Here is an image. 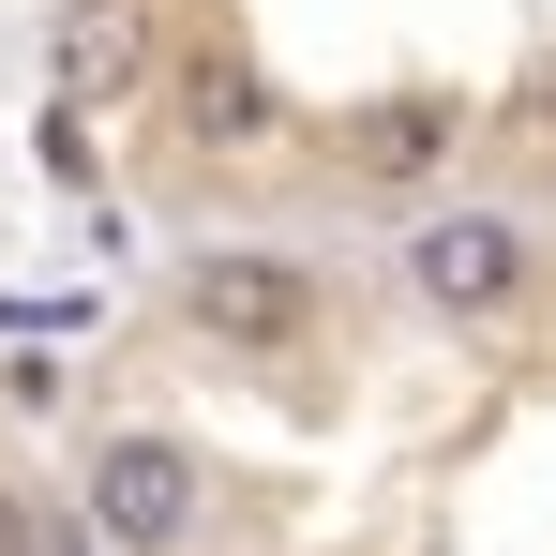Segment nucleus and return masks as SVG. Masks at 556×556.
Segmentation results:
<instances>
[{
	"instance_id": "nucleus-8",
	"label": "nucleus",
	"mask_w": 556,
	"mask_h": 556,
	"mask_svg": "<svg viewBox=\"0 0 556 556\" xmlns=\"http://www.w3.org/2000/svg\"><path fill=\"white\" fill-rule=\"evenodd\" d=\"M61 556H105V542H91V527H61Z\"/></svg>"
},
{
	"instance_id": "nucleus-7",
	"label": "nucleus",
	"mask_w": 556,
	"mask_h": 556,
	"mask_svg": "<svg viewBox=\"0 0 556 556\" xmlns=\"http://www.w3.org/2000/svg\"><path fill=\"white\" fill-rule=\"evenodd\" d=\"M0 556H61V527H30V496H0Z\"/></svg>"
},
{
	"instance_id": "nucleus-5",
	"label": "nucleus",
	"mask_w": 556,
	"mask_h": 556,
	"mask_svg": "<svg viewBox=\"0 0 556 556\" xmlns=\"http://www.w3.org/2000/svg\"><path fill=\"white\" fill-rule=\"evenodd\" d=\"M151 76V0H61V91H136Z\"/></svg>"
},
{
	"instance_id": "nucleus-9",
	"label": "nucleus",
	"mask_w": 556,
	"mask_h": 556,
	"mask_svg": "<svg viewBox=\"0 0 556 556\" xmlns=\"http://www.w3.org/2000/svg\"><path fill=\"white\" fill-rule=\"evenodd\" d=\"M527 105H542V121H556V76H542V91H527Z\"/></svg>"
},
{
	"instance_id": "nucleus-2",
	"label": "nucleus",
	"mask_w": 556,
	"mask_h": 556,
	"mask_svg": "<svg viewBox=\"0 0 556 556\" xmlns=\"http://www.w3.org/2000/svg\"><path fill=\"white\" fill-rule=\"evenodd\" d=\"M181 316L211 331V346H301V331H316V271L271 256V241H211V256L181 271Z\"/></svg>"
},
{
	"instance_id": "nucleus-4",
	"label": "nucleus",
	"mask_w": 556,
	"mask_h": 556,
	"mask_svg": "<svg viewBox=\"0 0 556 556\" xmlns=\"http://www.w3.org/2000/svg\"><path fill=\"white\" fill-rule=\"evenodd\" d=\"M437 166H452V91H391V105L346 121V181L406 195V181H437Z\"/></svg>"
},
{
	"instance_id": "nucleus-6",
	"label": "nucleus",
	"mask_w": 556,
	"mask_h": 556,
	"mask_svg": "<svg viewBox=\"0 0 556 556\" xmlns=\"http://www.w3.org/2000/svg\"><path fill=\"white\" fill-rule=\"evenodd\" d=\"M181 121H195V136H226V151H256V136H271V76H256L241 46H195V76H181Z\"/></svg>"
},
{
	"instance_id": "nucleus-3",
	"label": "nucleus",
	"mask_w": 556,
	"mask_h": 556,
	"mask_svg": "<svg viewBox=\"0 0 556 556\" xmlns=\"http://www.w3.org/2000/svg\"><path fill=\"white\" fill-rule=\"evenodd\" d=\"M406 286L437 316H496V301H527V226L511 211H421L406 226Z\"/></svg>"
},
{
	"instance_id": "nucleus-1",
	"label": "nucleus",
	"mask_w": 556,
	"mask_h": 556,
	"mask_svg": "<svg viewBox=\"0 0 556 556\" xmlns=\"http://www.w3.org/2000/svg\"><path fill=\"white\" fill-rule=\"evenodd\" d=\"M105 556H181L195 542V452L166 437V421H121V437H91V511H76Z\"/></svg>"
}]
</instances>
